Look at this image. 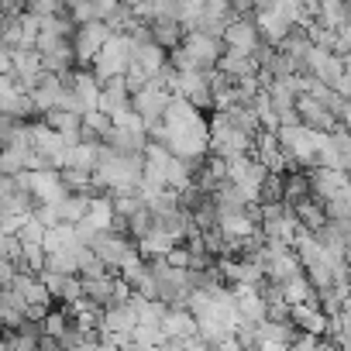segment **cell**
<instances>
[{
    "label": "cell",
    "instance_id": "24",
    "mask_svg": "<svg viewBox=\"0 0 351 351\" xmlns=\"http://www.w3.org/2000/svg\"><path fill=\"white\" fill-rule=\"evenodd\" d=\"M258 207H269V204H282V176H265V183L258 186Z\"/></svg>",
    "mask_w": 351,
    "mask_h": 351
},
{
    "label": "cell",
    "instance_id": "22",
    "mask_svg": "<svg viewBox=\"0 0 351 351\" xmlns=\"http://www.w3.org/2000/svg\"><path fill=\"white\" fill-rule=\"evenodd\" d=\"M279 289H282V303L286 306H300V303H313L317 300L313 289H310V282H306V276H296V279L282 282Z\"/></svg>",
    "mask_w": 351,
    "mask_h": 351
},
{
    "label": "cell",
    "instance_id": "1",
    "mask_svg": "<svg viewBox=\"0 0 351 351\" xmlns=\"http://www.w3.org/2000/svg\"><path fill=\"white\" fill-rule=\"evenodd\" d=\"M134 62V45L124 35H110L107 45L100 49V56L90 62V76L97 80V86H104L107 80H117L128 73V66Z\"/></svg>",
    "mask_w": 351,
    "mask_h": 351
},
{
    "label": "cell",
    "instance_id": "15",
    "mask_svg": "<svg viewBox=\"0 0 351 351\" xmlns=\"http://www.w3.org/2000/svg\"><path fill=\"white\" fill-rule=\"evenodd\" d=\"M145 28H148V42H152V45H158L162 52H172V49H180V42H183V28L176 25V21H169V18L148 21Z\"/></svg>",
    "mask_w": 351,
    "mask_h": 351
},
{
    "label": "cell",
    "instance_id": "4",
    "mask_svg": "<svg viewBox=\"0 0 351 351\" xmlns=\"http://www.w3.org/2000/svg\"><path fill=\"white\" fill-rule=\"evenodd\" d=\"M303 172L310 183V200H317L320 207L334 197H351L348 172H334V169H303Z\"/></svg>",
    "mask_w": 351,
    "mask_h": 351
},
{
    "label": "cell",
    "instance_id": "16",
    "mask_svg": "<svg viewBox=\"0 0 351 351\" xmlns=\"http://www.w3.org/2000/svg\"><path fill=\"white\" fill-rule=\"evenodd\" d=\"M286 210L293 214V221L300 224V231H303V234H317V231L327 224L324 207H320L317 200H300V204H293V207H286Z\"/></svg>",
    "mask_w": 351,
    "mask_h": 351
},
{
    "label": "cell",
    "instance_id": "25",
    "mask_svg": "<svg viewBox=\"0 0 351 351\" xmlns=\"http://www.w3.org/2000/svg\"><path fill=\"white\" fill-rule=\"evenodd\" d=\"M25 14H28V18H35V21L42 25V21H49V18L62 14V4H59V0H32V4H25Z\"/></svg>",
    "mask_w": 351,
    "mask_h": 351
},
{
    "label": "cell",
    "instance_id": "29",
    "mask_svg": "<svg viewBox=\"0 0 351 351\" xmlns=\"http://www.w3.org/2000/svg\"><path fill=\"white\" fill-rule=\"evenodd\" d=\"M107 276H110V272H107V269H104V265H100L93 255H90V258L83 262V269H80V279H107Z\"/></svg>",
    "mask_w": 351,
    "mask_h": 351
},
{
    "label": "cell",
    "instance_id": "3",
    "mask_svg": "<svg viewBox=\"0 0 351 351\" xmlns=\"http://www.w3.org/2000/svg\"><path fill=\"white\" fill-rule=\"evenodd\" d=\"M107 38H110L107 25H100V21L80 25V28L73 32V38H69V45H73V59H76V69H90V62H93V59L100 56V49L107 45Z\"/></svg>",
    "mask_w": 351,
    "mask_h": 351
},
{
    "label": "cell",
    "instance_id": "8",
    "mask_svg": "<svg viewBox=\"0 0 351 351\" xmlns=\"http://www.w3.org/2000/svg\"><path fill=\"white\" fill-rule=\"evenodd\" d=\"M221 45L252 56V52L262 45V42H258V32H255V21H252V18H231L228 28H224V35H221Z\"/></svg>",
    "mask_w": 351,
    "mask_h": 351
},
{
    "label": "cell",
    "instance_id": "11",
    "mask_svg": "<svg viewBox=\"0 0 351 351\" xmlns=\"http://www.w3.org/2000/svg\"><path fill=\"white\" fill-rule=\"evenodd\" d=\"M289 324L296 327V334H310V337H327V317L317 310V300L313 303H300V306H289Z\"/></svg>",
    "mask_w": 351,
    "mask_h": 351
},
{
    "label": "cell",
    "instance_id": "14",
    "mask_svg": "<svg viewBox=\"0 0 351 351\" xmlns=\"http://www.w3.org/2000/svg\"><path fill=\"white\" fill-rule=\"evenodd\" d=\"M214 69H217L224 80H231V83H238V80H245V76H255V62H252V56L234 52V49H224Z\"/></svg>",
    "mask_w": 351,
    "mask_h": 351
},
{
    "label": "cell",
    "instance_id": "18",
    "mask_svg": "<svg viewBox=\"0 0 351 351\" xmlns=\"http://www.w3.org/2000/svg\"><path fill=\"white\" fill-rule=\"evenodd\" d=\"M97 158H100V145L76 141L73 148H66V169H80V172H90V176H93Z\"/></svg>",
    "mask_w": 351,
    "mask_h": 351
},
{
    "label": "cell",
    "instance_id": "17",
    "mask_svg": "<svg viewBox=\"0 0 351 351\" xmlns=\"http://www.w3.org/2000/svg\"><path fill=\"white\" fill-rule=\"evenodd\" d=\"M80 296L90 306H97V310L114 306V276H107V279H80Z\"/></svg>",
    "mask_w": 351,
    "mask_h": 351
},
{
    "label": "cell",
    "instance_id": "10",
    "mask_svg": "<svg viewBox=\"0 0 351 351\" xmlns=\"http://www.w3.org/2000/svg\"><path fill=\"white\" fill-rule=\"evenodd\" d=\"M62 83L73 90V97H76V107H80V117H83V114H90V110H97L100 86H97V80L90 76V69H76V73H69Z\"/></svg>",
    "mask_w": 351,
    "mask_h": 351
},
{
    "label": "cell",
    "instance_id": "5",
    "mask_svg": "<svg viewBox=\"0 0 351 351\" xmlns=\"http://www.w3.org/2000/svg\"><path fill=\"white\" fill-rule=\"evenodd\" d=\"M293 110H296V124L300 128H306V131H313V134H334L341 124L313 100V97H306V93H300L296 100H293Z\"/></svg>",
    "mask_w": 351,
    "mask_h": 351
},
{
    "label": "cell",
    "instance_id": "20",
    "mask_svg": "<svg viewBox=\"0 0 351 351\" xmlns=\"http://www.w3.org/2000/svg\"><path fill=\"white\" fill-rule=\"evenodd\" d=\"M134 66H138V69H145V73H148V80H152V76H158V73L165 69V52H162L158 45H152V42L134 45Z\"/></svg>",
    "mask_w": 351,
    "mask_h": 351
},
{
    "label": "cell",
    "instance_id": "27",
    "mask_svg": "<svg viewBox=\"0 0 351 351\" xmlns=\"http://www.w3.org/2000/svg\"><path fill=\"white\" fill-rule=\"evenodd\" d=\"M42 238H45V228L28 214L25 224H21V231H18V241H21V245H42Z\"/></svg>",
    "mask_w": 351,
    "mask_h": 351
},
{
    "label": "cell",
    "instance_id": "2",
    "mask_svg": "<svg viewBox=\"0 0 351 351\" xmlns=\"http://www.w3.org/2000/svg\"><path fill=\"white\" fill-rule=\"evenodd\" d=\"M90 252H93V258H97L110 276H117L131 258H138L134 241H131V238H124V234H110V231H100V234L90 241Z\"/></svg>",
    "mask_w": 351,
    "mask_h": 351
},
{
    "label": "cell",
    "instance_id": "21",
    "mask_svg": "<svg viewBox=\"0 0 351 351\" xmlns=\"http://www.w3.org/2000/svg\"><path fill=\"white\" fill-rule=\"evenodd\" d=\"M86 207H90V200L86 197H76V193H69V197H62L59 204H56V214H59V224H80L83 217H86Z\"/></svg>",
    "mask_w": 351,
    "mask_h": 351
},
{
    "label": "cell",
    "instance_id": "9",
    "mask_svg": "<svg viewBox=\"0 0 351 351\" xmlns=\"http://www.w3.org/2000/svg\"><path fill=\"white\" fill-rule=\"evenodd\" d=\"M62 90H66V83L59 80V76H49V73H42V80L28 90V100H32V107H35V117H42V114H49V110H56L59 107V97H62Z\"/></svg>",
    "mask_w": 351,
    "mask_h": 351
},
{
    "label": "cell",
    "instance_id": "13",
    "mask_svg": "<svg viewBox=\"0 0 351 351\" xmlns=\"http://www.w3.org/2000/svg\"><path fill=\"white\" fill-rule=\"evenodd\" d=\"M97 110H100L104 117H117V114L131 110V93L124 90V80H121V76H117V80H107V83L100 86Z\"/></svg>",
    "mask_w": 351,
    "mask_h": 351
},
{
    "label": "cell",
    "instance_id": "12",
    "mask_svg": "<svg viewBox=\"0 0 351 351\" xmlns=\"http://www.w3.org/2000/svg\"><path fill=\"white\" fill-rule=\"evenodd\" d=\"M158 330H162V337H165V341L186 344L190 337H197V320H193L186 310H165V317H162Z\"/></svg>",
    "mask_w": 351,
    "mask_h": 351
},
{
    "label": "cell",
    "instance_id": "28",
    "mask_svg": "<svg viewBox=\"0 0 351 351\" xmlns=\"http://www.w3.org/2000/svg\"><path fill=\"white\" fill-rule=\"evenodd\" d=\"M169 269H180V272H186L190 269V252L183 248V245H176V248H169V255L162 258Z\"/></svg>",
    "mask_w": 351,
    "mask_h": 351
},
{
    "label": "cell",
    "instance_id": "26",
    "mask_svg": "<svg viewBox=\"0 0 351 351\" xmlns=\"http://www.w3.org/2000/svg\"><path fill=\"white\" fill-rule=\"evenodd\" d=\"M110 207H114V217L128 221L131 214H138V210H141V200H138L134 193H124V197H110Z\"/></svg>",
    "mask_w": 351,
    "mask_h": 351
},
{
    "label": "cell",
    "instance_id": "19",
    "mask_svg": "<svg viewBox=\"0 0 351 351\" xmlns=\"http://www.w3.org/2000/svg\"><path fill=\"white\" fill-rule=\"evenodd\" d=\"M300 200H310V183H306V172H286L282 176V207H293Z\"/></svg>",
    "mask_w": 351,
    "mask_h": 351
},
{
    "label": "cell",
    "instance_id": "23",
    "mask_svg": "<svg viewBox=\"0 0 351 351\" xmlns=\"http://www.w3.org/2000/svg\"><path fill=\"white\" fill-rule=\"evenodd\" d=\"M69 313H66V306H52L49 313H45V320L38 324L42 327V337H49V341H59L66 330H69Z\"/></svg>",
    "mask_w": 351,
    "mask_h": 351
},
{
    "label": "cell",
    "instance_id": "6",
    "mask_svg": "<svg viewBox=\"0 0 351 351\" xmlns=\"http://www.w3.org/2000/svg\"><path fill=\"white\" fill-rule=\"evenodd\" d=\"M180 49L193 59V66H197L200 73L214 69V66H217V59H221V52H224L221 38H207V35H183Z\"/></svg>",
    "mask_w": 351,
    "mask_h": 351
},
{
    "label": "cell",
    "instance_id": "7",
    "mask_svg": "<svg viewBox=\"0 0 351 351\" xmlns=\"http://www.w3.org/2000/svg\"><path fill=\"white\" fill-rule=\"evenodd\" d=\"M169 97H172V93H165V90H158V86H152V83H148L141 93H134V97H131V114H138V117H141V124H145V128H152V124H158V121H162Z\"/></svg>",
    "mask_w": 351,
    "mask_h": 351
}]
</instances>
